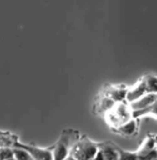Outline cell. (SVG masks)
<instances>
[{
	"mask_svg": "<svg viewBox=\"0 0 157 160\" xmlns=\"http://www.w3.org/2000/svg\"><path fill=\"white\" fill-rule=\"evenodd\" d=\"M99 152V146L96 143L87 138H82L74 144L71 155L77 160H92Z\"/></svg>",
	"mask_w": 157,
	"mask_h": 160,
	"instance_id": "1",
	"label": "cell"
},
{
	"mask_svg": "<svg viewBox=\"0 0 157 160\" xmlns=\"http://www.w3.org/2000/svg\"><path fill=\"white\" fill-rule=\"evenodd\" d=\"M133 118V111L130 110L129 105L126 106L124 102H119L113 107L111 111L107 113V121L112 127L117 129L127 121Z\"/></svg>",
	"mask_w": 157,
	"mask_h": 160,
	"instance_id": "2",
	"label": "cell"
},
{
	"mask_svg": "<svg viewBox=\"0 0 157 160\" xmlns=\"http://www.w3.org/2000/svg\"><path fill=\"white\" fill-rule=\"evenodd\" d=\"M74 144H72L71 136L68 135V131H64L59 141L56 143L53 149V160H66V158L71 155L72 148Z\"/></svg>",
	"mask_w": 157,
	"mask_h": 160,
	"instance_id": "3",
	"label": "cell"
},
{
	"mask_svg": "<svg viewBox=\"0 0 157 160\" xmlns=\"http://www.w3.org/2000/svg\"><path fill=\"white\" fill-rule=\"evenodd\" d=\"M145 94H149L148 89H146L145 80L144 78H141L139 80L138 83H136L135 86L130 88L129 90H127V94H126V100L128 104L136 102L140 97L144 96Z\"/></svg>",
	"mask_w": 157,
	"mask_h": 160,
	"instance_id": "4",
	"label": "cell"
},
{
	"mask_svg": "<svg viewBox=\"0 0 157 160\" xmlns=\"http://www.w3.org/2000/svg\"><path fill=\"white\" fill-rule=\"evenodd\" d=\"M15 146H18L28 151L31 156L34 158V160H53V152H50L49 149H45V148H40L37 146H32V145H25V144H19L16 143Z\"/></svg>",
	"mask_w": 157,
	"mask_h": 160,
	"instance_id": "5",
	"label": "cell"
},
{
	"mask_svg": "<svg viewBox=\"0 0 157 160\" xmlns=\"http://www.w3.org/2000/svg\"><path fill=\"white\" fill-rule=\"evenodd\" d=\"M157 99L156 94H145L144 96L140 97L136 102H132V104H128L130 107V110L133 111V113L136 112H141V111H144L148 108H150Z\"/></svg>",
	"mask_w": 157,
	"mask_h": 160,
	"instance_id": "6",
	"label": "cell"
},
{
	"mask_svg": "<svg viewBox=\"0 0 157 160\" xmlns=\"http://www.w3.org/2000/svg\"><path fill=\"white\" fill-rule=\"evenodd\" d=\"M137 129H138L137 120L133 118L132 120L127 121V122L124 123L123 125H121L120 127H118L117 129H115V131L119 132L120 135H123L125 137H130L137 132Z\"/></svg>",
	"mask_w": 157,
	"mask_h": 160,
	"instance_id": "7",
	"label": "cell"
},
{
	"mask_svg": "<svg viewBox=\"0 0 157 160\" xmlns=\"http://www.w3.org/2000/svg\"><path fill=\"white\" fill-rule=\"evenodd\" d=\"M99 151L104 157V160H119L120 158V151L115 149L111 145L99 146Z\"/></svg>",
	"mask_w": 157,
	"mask_h": 160,
	"instance_id": "8",
	"label": "cell"
},
{
	"mask_svg": "<svg viewBox=\"0 0 157 160\" xmlns=\"http://www.w3.org/2000/svg\"><path fill=\"white\" fill-rule=\"evenodd\" d=\"M143 78L145 80L146 89H148L149 94L157 95V76H155V75H146Z\"/></svg>",
	"mask_w": 157,
	"mask_h": 160,
	"instance_id": "9",
	"label": "cell"
},
{
	"mask_svg": "<svg viewBox=\"0 0 157 160\" xmlns=\"http://www.w3.org/2000/svg\"><path fill=\"white\" fill-rule=\"evenodd\" d=\"M146 115H150V117H153V118H155L156 120H157V99H156V102H154V104L152 105L150 108H148L146 110L141 111V112L133 113V118H136V120H137L138 118L146 117Z\"/></svg>",
	"mask_w": 157,
	"mask_h": 160,
	"instance_id": "10",
	"label": "cell"
},
{
	"mask_svg": "<svg viewBox=\"0 0 157 160\" xmlns=\"http://www.w3.org/2000/svg\"><path fill=\"white\" fill-rule=\"evenodd\" d=\"M13 153H14V158L16 160H34L29 152L18 146H15V148H13Z\"/></svg>",
	"mask_w": 157,
	"mask_h": 160,
	"instance_id": "11",
	"label": "cell"
},
{
	"mask_svg": "<svg viewBox=\"0 0 157 160\" xmlns=\"http://www.w3.org/2000/svg\"><path fill=\"white\" fill-rule=\"evenodd\" d=\"M119 160H139V157L137 153H135V152L120 151Z\"/></svg>",
	"mask_w": 157,
	"mask_h": 160,
	"instance_id": "12",
	"label": "cell"
},
{
	"mask_svg": "<svg viewBox=\"0 0 157 160\" xmlns=\"http://www.w3.org/2000/svg\"><path fill=\"white\" fill-rule=\"evenodd\" d=\"M139 160H155L157 159V148L143 154H137Z\"/></svg>",
	"mask_w": 157,
	"mask_h": 160,
	"instance_id": "13",
	"label": "cell"
},
{
	"mask_svg": "<svg viewBox=\"0 0 157 160\" xmlns=\"http://www.w3.org/2000/svg\"><path fill=\"white\" fill-rule=\"evenodd\" d=\"M12 158H14L13 149L9 148H0V160H10Z\"/></svg>",
	"mask_w": 157,
	"mask_h": 160,
	"instance_id": "14",
	"label": "cell"
},
{
	"mask_svg": "<svg viewBox=\"0 0 157 160\" xmlns=\"http://www.w3.org/2000/svg\"><path fill=\"white\" fill-rule=\"evenodd\" d=\"M92 160H104V157H103V155H102V153H101V151L99 152V154H97L96 156H95Z\"/></svg>",
	"mask_w": 157,
	"mask_h": 160,
	"instance_id": "15",
	"label": "cell"
},
{
	"mask_svg": "<svg viewBox=\"0 0 157 160\" xmlns=\"http://www.w3.org/2000/svg\"><path fill=\"white\" fill-rule=\"evenodd\" d=\"M66 160H77V159H76V158H74V157L72 156V155H69L68 158H66Z\"/></svg>",
	"mask_w": 157,
	"mask_h": 160,
	"instance_id": "16",
	"label": "cell"
},
{
	"mask_svg": "<svg viewBox=\"0 0 157 160\" xmlns=\"http://www.w3.org/2000/svg\"><path fill=\"white\" fill-rule=\"evenodd\" d=\"M10 160H16V159H15V158H12V159H10Z\"/></svg>",
	"mask_w": 157,
	"mask_h": 160,
	"instance_id": "17",
	"label": "cell"
},
{
	"mask_svg": "<svg viewBox=\"0 0 157 160\" xmlns=\"http://www.w3.org/2000/svg\"><path fill=\"white\" fill-rule=\"evenodd\" d=\"M155 160H157V159H155Z\"/></svg>",
	"mask_w": 157,
	"mask_h": 160,
	"instance_id": "18",
	"label": "cell"
}]
</instances>
